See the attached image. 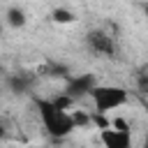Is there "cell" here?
<instances>
[{"label": "cell", "mask_w": 148, "mask_h": 148, "mask_svg": "<svg viewBox=\"0 0 148 148\" xmlns=\"http://www.w3.org/2000/svg\"><path fill=\"white\" fill-rule=\"evenodd\" d=\"M111 127H116V130H123V132H130V125H127L123 118H113V120H111Z\"/></svg>", "instance_id": "9c48e42d"}, {"label": "cell", "mask_w": 148, "mask_h": 148, "mask_svg": "<svg viewBox=\"0 0 148 148\" xmlns=\"http://www.w3.org/2000/svg\"><path fill=\"white\" fill-rule=\"evenodd\" d=\"M90 97H92V104H95V111L97 113H109V111H116V109L125 106L127 99H130V92L123 86H104V83H97L90 90Z\"/></svg>", "instance_id": "7a4b0ae2"}, {"label": "cell", "mask_w": 148, "mask_h": 148, "mask_svg": "<svg viewBox=\"0 0 148 148\" xmlns=\"http://www.w3.org/2000/svg\"><path fill=\"white\" fill-rule=\"evenodd\" d=\"M143 16H146V21H148V5H143Z\"/></svg>", "instance_id": "30bf717a"}, {"label": "cell", "mask_w": 148, "mask_h": 148, "mask_svg": "<svg viewBox=\"0 0 148 148\" xmlns=\"http://www.w3.org/2000/svg\"><path fill=\"white\" fill-rule=\"evenodd\" d=\"M35 109H37V113H39V120H42L44 130H46L51 136L62 139V136H67V134H72V132L76 130L72 113L65 111V109H58L51 99L35 97Z\"/></svg>", "instance_id": "6da1fadb"}, {"label": "cell", "mask_w": 148, "mask_h": 148, "mask_svg": "<svg viewBox=\"0 0 148 148\" xmlns=\"http://www.w3.org/2000/svg\"><path fill=\"white\" fill-rule=\"evenodd\" d=\"M99 139H102V143L109 146V148H127V146L132 143L130 132L116 130V127H111V125L104 127V130H99Z\"/></svg>", "instance_id": "5b68a950"}, {"label": "cell", "mask_w": 148, "mask_h": 148, "mask_svg": "<svg viewBox=\"0 0 148 148\" xmlns=\"http://www.w3.org/2000/svg\"><path fill=\"white\" fill-rule=\"evenodd\" d=\"M97 83H99L97 76L90 74V72H86V74H74V76H67V83H65V90H62V92H67V95L76 102V99L90 95V90H92Z\"/></svg>", "instance_id": "277c9868"}, {"label": "cell", "mask_w": 148, "mask_h": 148, "mask_svg": "<svg viewBox=\"0 0 148 148\" xmlns=\"http://www.w3.org/2000/svg\"><path fill=\"white\" fill-rule=\"evenodd\" d=\"M86 46L99 58H113L116 51H118L116 37L111 32H106V30H90L86 35Z\"/></svg>", "instance_id": "3957f363"}, {"label": "cell", "mask_w": 148, "mask_h": 148, "mask_svg": "<svg viewBox=\"0 0 148 148\" xmlns=\"http://www.w3.org/2000/svg\"><path fill=\"white\" fill-rule=\"evenodd\" d=\"M0 134H2V125H0Z\"/></svg>", "instance_id": "8fae6325"}, {"label": "cell", "mask_w": 148, "mask_h": 148, "mask_svg": "<svg viewBox=\"0 0 148 148\" xmlns=\"http://www.w3.org/2000/svg\"><path fill=\"white\" fill-rule=\"evenodd\" d=\"M5 21H7V25L14 28V30H18V28H23V25L28 23L25 12H23L21 7H9V9L5 12Z\"/></svg>", "instance_id": "8992f818"}, {"label": "cell", "mask_w": 148, "mask_h": 148, "mask_svg": "<svg viewBox=\"0 0 148 148\" xmlns=\"http://www.w3.org/2000/svg\"><path fill=\"white\" fill-rule=\"evenodd\" d=\"M30 83H32V79H28V76H23V74H14V76H12L14 90H25V88H30Z\"/></svg>", "instance_id": "ba28073f"}, {"label": "cell", "mask_w": 148, "mask_h": 148, "mask_svg": "<svg viewBox=\"0 0 148 148\" xmlns=\"http://www.w3.org/2000/svg\"><path fill=\"white\" fill-rule=\"evenodd\" d=\"M49 18H51L53 23H58V25H67V23H74L79 16H76V12H72V9H67V7H56V9H51Z\"/></svg>", "instance_id": "52a82bcc"}]
</instances>
